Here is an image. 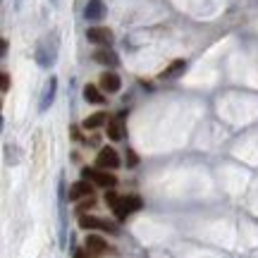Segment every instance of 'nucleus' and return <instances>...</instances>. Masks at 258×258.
<instances>
[{
    "instance_id": "18",
    "label": "nucleus",
    "mask_w": 258,
    "mask_h": 258,
    "mask_svg": "<svg viewBox=\"0 0 258 258\" xmlns=\"http://www.w3.org/2000/svg\"><path fill=\"white\" fill-rule=\"evenodd\" d=\"M124 160H127V167H129V170H134V167L139 165V156L134 153V151H132V148H127V151H124Z\"/></svg>"
},
{
    "instance_id": "11",
    "label": "nucleus",
    "mask_w": 258,
    "mask_h": 258,
    "mask_svg": "<svg viewBox=\"0 0 258 258\" xmlns=\"http://www.w3.org/2000/svg\"><path fill=\"white\" fill-rule=\"evenodd\" d=\"M84 17H86V22H101V19L105 17L103 0H89L86 8H84Z\"/></svg>"
},
{
    "instance_id": "14",
    "label": "nucleus",
    "mask_w": 258,
    "mask_h": 258,
    "mask_svg": "<svg viewBox=\"0 0 258 258\" xmlns=\"http://www.w3.org/2000/svg\"><path fill=\"white\" fill-rule=\"evenodd\" d=\"M122 117H124V112L117 115L115 120H108V139H112V141H122V139H124V124H122Z\"/></svg>"
},
{
    "instance_id": "5",
    "label": "nucleus",
    "mask_w": 258,
    "mask_h": 258,
    "mask_svg": "<svg viewBox=\"0 0 258 258\" xmlns=\"http://www.w3.org/2000/svg\"><path fill=\"white\" fill-rule=\"evenodd\" d=\"M57 201H60V241L62 246L67 244V191H64V177L60 175V182H57Z\"/></svg>"
},
{
    "instance_id": "23",
    "label": "nucleus",
    "mask_w": 258,
    "mask_h": 258,
    "mask_svg": "<svg viewBox=\"0 0 258 258\" xmlns=\"http://www.w3.org/2000/svg\"><path fill=\"white\" fill-rule=\"evenodd\" d=\"M15 3H17V8H19V3H22V0H15Z\"/></svg>"
},
{
    "instance_id": "1",
    "label": "nucleus",
    "mask_w": 258,
    "mask_h": 258,
    "mask_svg": "<svg viewBox=\"0 0 258 258\" xmlns=\"http://www.w3.org/2000/svg\"><path fill=\"white\" fill-rule=\"evenodd\" d=\"M57 53H60V38H57V34L53 31V34H46V36L36 43L34 60L38 62V67L50 70V67L57 62Z\"/></svg>"
},
{
    "instance_id": "21",
    "label": "nucleus",
    "mask_w": 258,
    "mask_h": 258,
    "mask_svg": "<svg viewBox=\"0 0 258 258\" xmlns=\"http://www.w3.org/2000/svg\"><path fill=\"white\" fill-rule=\"evenodd\" d=\"M8 46H10V43H8V38H3V41H0V57H5V55H8Z\"/></svg>"
},
{
    "instance_id": "24",
    "label": "nucleus",
    "mask_w": 258,
    "mask_h": 258,
    "mask_svg": "<svg viewBox=\"0 0 258 258\" xmlns=\"http://www.w3.org/2000/svg\"><path fill=\"white\" fill-rule=\"evenodd\" d=\"M53 3H55V0H53Z\"/></svg>"
},
{
    "instance_id": "15",
    "label": "nucleus",
    "mask_w": 258,
    "mask_h": 258,
    "mask_svg": "<svg viewBox=\"0 0 258 258\" xmlns=\"http://www.w3.org/2000/svg\"><path fill=\"white\" fill-rule=\"evenodd\" d=\"M186 72V60H172V62L167 64V70L160 74V79H177V77H182Z\"/></svg>"
},
{
    "instance_id": "20",
    "label": "nucleus",
    "mask_w": 258,
    "mask_h": 258,
    "mask_svg": "<svg viewBox=\"0 0 258 258\" xmlns=\"http://www.w3.org/2000/svg\"><path fill=\"white\" fill-rule=\"evenodd\" d=\"M117 201H120V196H117V194L112 191V189H110L108 194H105V203H108L110 208H115V203H117Z\"/></svg>"
},
{
    "instance_id": "19",
    "label": "nucleus",
    "mask_w": 258,
    "mask_h": 258,
    "mask_svg": "<svg viewBox=\"0 0 258 258\" xmlns=\"http://www.w3.org/2000/svg\"><path fill=\"white\" fill-rule=\"evenodd\" d=\"M0 91H3V93L10 91V74H8V72L0 74Z\"/></svg>"
},
{
    "instance_id": "2",
    "label": "nucleus",
    "mask_w": 258,
    "mask_h": 258,
    "mask_svg": "<svg viewBox=\"0 0 258 258\" xmlns=\"http://www.w3.org/2000/svg\"><path fill=\"white\" fill-rule=\"evenodd\" d=\"M82 177L89 179L96 186H105V189H115L117 186V177L110 170H98V167H82Z\"/></svg>"
},
{
    "instance_id": "22",
    "label": "nucleus",
    "mask_w": 258,
    "mask_h": 258,
    "mask_svg": "<svg viewBox=\"0 0 258 258\" xmlns=\"http://www.w3.org/2000/svg\"><path fill=\"white\" fill-rule=\"evenodd\" d=\"M74 258H86V253H84V251H77V253H74Z\"/></svg>"
},
{
    "instance_id": "13",
    "label": "nucleus",
    "mask_w": 258,
    "mask_h": 258,
    "mask_svg": "<svg viewBox=\"0 0 258 258\" xmlns=\"http://www.w3.org/2000/svg\"><path fill=\"white\" fill-rule=\"evenodd\" d=\"M105 251H108V241L103 239V237H96V234H89V237H86V253L101 256Z\"/></svg>"
},
{
    "instance_id": "16",
    "label": "nucleus",
    "mask_w": 258,
    "mask_h": 258,
    "mask_svg": "<svg viewBox=\"0 0 258 258\" xmlns=\"http://www.w3.org/2000/svg\"><path fill=\"white\" fill-rule=\"evenodd\" d=\"M84 98H86L89 103H96V105L105 103L103 89H101V86H93V84H86V86H84Z\"/></svg>"
},
{
    "instance_id": "17",
    "label": "nucleus",
    "mask_w": 258,
    "mask_h": 258,
    "mask_svg": "<svg viewBox=\"0 0 258 258\" xmlns=\"http://www.w3.org/2000/svg\"><path fill=\"white\" fill-rule=\"evenodd\" d=\"M103 124H108V115H105V112H93V115H89V117L82 122L84 129H98V127H103Z\"/></svg>"
},
{
    "instance_id": "8",
    "label": "nucleus",
    "mask_w": 258,
    "mask_h": 258,
    "mask_svg": "<svg viewBox=\"0 0 258 258\" xmlns=\"http://www.w3.org/2000/svg\"><path fill=\"white\" fill-rule=\"evenodd\" d=\"M55 93H57V77H50L46 82V86H43V93H41V101H38V110L46 112L50 105H53V101H55Z\"/></svg>"
},
{
    "instance_id": "10",
    "label": "nucleus",
    "mask_w": 258,
    "mask_h": 258,
    "mask_svg": "<svg viewBox=\"0 0 258 258\" xmlns=\"http://www.w3.org/2000/svg\"><path fill=\"white\" fill-rule=\"evenodd\" d=\"M93 194V184L91 182H86V179H79V182H74L70 186V191H67V199L70 201H79V199H89Z\"/></svg>"
},
{
    "instance_id": "6",
    "label": "nucleus",
    "mask_w": 258,
    "mask_h": 258,
    "mask_svg": "<svg viewBox=\"0 0 258 258\" xmlns=\"http://www.w3.org/2000/svg\"><path fill=\"white\" fill-rule=\"evenodd\" d=\"M96 167L98 170H117V167H122L120 163V156H117V151L110 146H105L98 151V156H96Z\"/></svg>"
},
{
    "instance_id": "9",
    "label": "nucleus",
    "mask_w": 258,
    "mask_h": 258,
    "mask_svg": "<svg viewBox=\"0 0 258 258\" xmlns=\"http://www.w3.org/2000/svg\"><path fill=\"white\" fill-rule=\"evenodd\" d=\"M91 57H93V62L103 64V67H117V64H120V57H117V53H115V50H110V46L93 50Z\"/></svg>"
},
{
    "instance_id": "3",
    "label": "nucleus",
    "mask_w": 258,
    "mask_h": 258,
    "mask_svg": "<svg viewBox=\"0 0 258 258\" xmlns=\"http://www.w3.org/2000/svg\"><path fill=\"white\" fill-rule=\"evenodd\" d=\"M79 227L82 230H103V232H110V234L120 232V227L115 222L105 220V218H96V215H79Z\"/></svg>"
},
{
    "instance_id": "7",
    "label": "nucleus",
    "mask_w": 258,
    "mask_h": 258,
    "mask_svg": "<svg viewBox=\"0 0 258 258\" xmlns=\"http://www.w3.org/2000/svg\"><path fill=\"white\" fill-rule=\"evenodd\" d=\"M86 38H89V43H93V46L105 48L112 43V31L105 27H91L86 31Z\"/></svg>"
},
{
    "instance_id": "12",
    "label": "nucleus",
    "mask_w": 258,
    "mask_h": 258,
    "mask_svg": "<svg viewBox=\"0 0 258 258\" xmlns=\"http://www.w3.org/2000/svg\"><path fill=\"white\" fill-rule=\"evenodd\" d=\"M98 86H101L103 91L105 93H117L122 89V82H120V77H117V74L115 72H103L101 74V79H98Z\"/></svg>"
},
{
    "instance_id": "4",
    "label": "nucleus",
    "mask_w": 258,
    "mask_h": 258,
    "mask_svg": "<svg viewBox=\"0 0 258 258\" xmlns=\"http://www.w3.org/2000/svg\"><path fill=\"white\" fill-rule=\"evenodd\" d=\"M141 206H144V203H141L139 196H120V201L115 203L112 211H115V218H117V220H124L132 213H137Z\"/></svg>"
}]
</instances>
